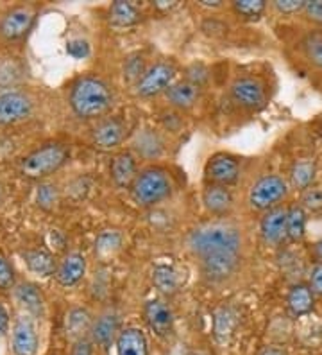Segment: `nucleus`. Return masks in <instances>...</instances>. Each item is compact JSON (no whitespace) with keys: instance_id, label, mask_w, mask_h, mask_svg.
Returning a JSON list of instances; mask_svg holds the SVG:
<instances>
[{"instance_id":"obj_1","label":"nucleus","mask_w":322,"mask_h":355,"mask_svg":"<svg viewBox=\"0 0 322 355\" xmlns=\"http://www.w3.org/2000/svg\"><path fill=\"white\" fill-rule=\"evenodd\" d=\"M113 101L115 96L109 85L95 76H82L70 88V108L81 119L102 117L111 110Z\"/></svg>"},{"instance_id":"obj_2","label":"nucleus","mask_w":322,"mask_h":355,"mask_svg":"<svg viewBox=\"0 0 322 355\" xmlns=\"http://www.w3.org/2000/svg\"><path fill=\"white\" fill-rule=\"evenodd\" d=\"M186 246L195 257L202 259L217 253H240V230L228 223H210L192 230L186 237Z\"/></svg>"},{"instance_id":"obj_3","label":"nucleus","mask_w":322,"mask_h":355,"mask_svg":"<svg viewBox=\"0 0 322 355\" xmlns=\"http://www.w3.org/2000/svg\"><path fill=\"white\" fill-rule=\"evenodd\" d=\"M69 156V149L63 144H43L20 162V174L29 180H43L60 171L66 164Z\"/></svg>"},{"instance_id":"obj_4","label":"nucleus","mask_w":322,"mask_h":355,"mask_svg":"<svg viewBox=\"0 0 322 355\" xmlns=\"http://www.w3.org/2000/svg\"><path fill=\"white\" fill-rule=\"evenodd\" d=\"M172 194V180L167 171L159 167H149V169L138 173L136 180L131 185V196L133 201L140 207H154L161 203Z\"/></svg>"},{"instance_id":"obj_5","label":"nucleus","mask_w":322,"mask_h":355,"mask_svg":"<svg viewBox=\"0 0 322 355\" xmlns=\"http://www.w3.org/2000/svg\"><path fill=\"white\" fill-rule=\"evenodd\" d=\"M288 183L283 176L279 174H265L249 191V205L254 210H263L269 212L272 208L279 207V203L287 198Z\"/></svg>"},{"instance_id":"obj_6","label":"nucleus","mask_w":322,"mask_h":355,"mask_svg":"<svg viewBox=\"0 0 322 355\" xmlns=\"http://www.w3.org/2000/svg\"><path fill=\"white\" fill-rule=\"evenodd\" d=\"M35 112V99L24 90L0 92V128L24 122Z\"/></svg>"},{"instance_id":"obj_7","label":"nucleus","mask_w":322,"mask_h":355,"mask_svg":"<svg viewBox=\"0 0 322 355\" xmlns=\"http://www.w3.org/2000/svg\"><path fill=\"white\" fill-rule=\"evenodd\" d=\"M174 78H176V67L168 61H159L143 72L134 88L140 97H154L167 92L174 85Z\"/></svg>"},{"instance_id":"obj_8","label":"nucleus","mask_w":322,"mask_h":355,"mask_svg":"<svg viewBox=\"0 0 322 355\" xmlns=\"http://www.w3.org/2000/svg\"><path fill=\"white\" fill-rule=\"evenodd\" d=\"M36 13L30 6H17L0 18V38L6 42H17L27 35L35 24Z\"/></svg>"},{"instance_id":"obj_9","label":"nucleus","mask_w":322,"mask_h":355,"mask_svg":"<svg viewBox=\"0 0 322 355\" xmlns=\"http://www.w3.org/2000/svg\"><path fill=\"white\" fill-rule=\"evenodd\" d=\"M238 178H240V164L235 156L226 155V153L211 156L206 167H204V180L210 185L229 187Z\"/></svg>"},{"instance_id":"obj_10","label":"nucleus","mask_w":322,"mask_h":355,"mask_svg":"<svg viewBox=\"0 0 322 355\" xmlns=\"http://www.w3.org/2000/svg\"><path fill=\"white\" fill-rule=\"evenodd\" d=\"M231 99L238 106L247 110H260L267 103V92L263 83L256 78H238L233 81Z\"/></svg>"},{"instance_id":"obj_11","label":"nucleus","mask_w":322,"mask_h":355,"mask_svg":"<svg viewBox=\"0 0 322 355\" xmlns=\"http://www.w3.org/2000/svg\"><path fill=\"white\" fill-rule=\"evenodd\" d=\"M11 348L15 355H35L38 350V332L29 314L18 316L11 334Z\"/></svg>"},{"instance_id":"obj_12","label":"nucleus","mask_w":322,"mask_h":355,"mask_svg":"<svg viewBox=\"0 0 322 355\" xmlns=\"http://www.w3.org/2000/svg\"><path fill=\"white\" fill-rule=\"evenodd\" d=\"M147 325L158 338H168L174 330V314L163 300H150L143 307Z\"/></svg>"},{"instance_id":"obj_13","label":"nucleus","mask_w":322,"mask_h":355,"mask_svg":"<svg viewBox=\"0 0 322 355\" xmlns=\"http://www.w3.org/2000/svg\"><path fill=\"white\" fill-rule=\"evenodd\" d=\"M238 268V255L236 253H217L201 259V271L204 278L210 282H224L235 275Z\"/></svg>"},{"instance_id":"obj_14","label":"nucleus","mask_w":322,"mask_h":355,"mask_svg":"<svg viewBox=\"0 0 322 355\" xmlns=\"http://www.w3.org/2000/svg\"><path fill=\"white\" fill-rule=\"evenodd\" d=\"M124 135L125 126L120 119H106L95 126L91 133V142L100 151H111L116 146H120Z\"/></svg>"},{"instance_id":"obj_15","label":"nucleus","mask_w":322,"mask_h":355,"mask_svg":"<svg viewBox=\"0 0 322 355\" xmlns=\"http://www.w3.org/2000/svg\"><path fill=\"white\" fill-rule=\"evenodd\" d=\"M287 217L288 208L285 207H276L265 212L260 223V234L267 244H279L287 237Z\"/></svg>"},{"instance_id":"obj_16","label":"nucleus","mask_w":322,"mask_h":355,"mask_svg":"<svg viewBox=\"0 0 322 355\" xmlns=\"http://www.w3.org/2000/svg\"><path fill=\"white\" fill-rule=\"evenodd\" d=\"M86 273V259L78 252L64 255L56 268V280L63 287L78 286Z\"/></svg>"},{"instance_id":"obj_17","label":"nucleus","mask_w":322,"mask_h":355,"mask_svg":"<svg viewBox=\"0 0 322 355\" xmlns=\"http://www.w3.org/2000/svg\"><path fill=\"white\" fill-rule=\"evenodd\" d=\"M233 203H235L233 192L228 187L206 183L204 191H202V205L211 216H228L231 212Z\"/></svg>"},{"instance_id":"obj_18","label":"nucleus","mask_w":322,"mask_h":355,"mask_svg":"<svg viewBox=\"0 0 322 355\" xmlns=\"http://www.w3.org/2000/svg\"><path fill=\"white\" fill-rule=\"evenodd\" d=\"M287 307L294 318L310 314L315 307V293L312 287L308 284H296L290 287L287 295Z\"/></svg>"},{"instance_id":"obj_19","label":"nucleus","mask_w":322,"mask_h":355,"mask_svg":"<svg viewBox=\"0 0 322 355\" xmlns=\"http://www.w3.org/2000/svg\"><path fill=\"white\" fill-rule=\"evenodd\" d=\"M118 316H116L113 311L102 312L97 320L93 321L91 325V336H93V341L97 345H100L102 348H107L118 338Z\"/></svg>"},{"instance_id":"obj_20","label":"nucleus","mask_w":322,"mask_h":355,"mask_svg":"<svg viewBox=\"0 0 322 355\" xmlns=\"http://www.w3.org/2000/svg\"><path fill=\"white\" fill-rule=\"evenodd\" d=\"M136 160L131 153L124 151L113 156L111 160V180L116 187H131L136 180Z\"/></svg>"},{"instance_id":"obj_21","label":"nucleus","mask_w":322,"mask_h":355,"mask_svg":"<svg viewBox=\"0 0 322 355\" xmlns=\"http://www.w3.org/2000/svg\"><path fill=\"white\" fill-rule=\"evenodd\" d=\"M116 355H149L145 334L136 327L120 330L116 338Z\"/></svg>"},{"instance_id":"obj_22","label":"nucleus","mask_w":322,"mask_h":355,"mask_svg":"<svg viewBox=\"0 0 322 355\" xmlns=\"http://www.w3.org/2000/svg\"><path fill=\"white\" fill-rule=\"evenodd\" d=\"M201 97V87L193 85V83L186 81H177L174 83L167 90V99L174 108L179 110H190L195 106V103Z\"/></svg>"},{"instance_id":"obj_23","label":"nucleus","mask_w":322,"mask_h":355,"mask_svg":"<svg viewBox=\"0 0 322 355\" xmlns=\"http://www.w3.org/2000/svg\"><path fill=\"white\" fill-rule=\"evenodd\" d=\"M15 298L18 304L26 309L29 316H42L43 312V296L38 287L30 282H21L15 287Z\"/></svg>"},{"instance_id":"obj_24","label":"nucleus","mask_w":322,"mask_h":355,"mask_svg":"<svg viewBox=\"0 0 322 355\" xmlns=\"http://www.w3.org/2000/svg\"><path fill=\"white\" fill-rule=\"evenodd\" d=\"M24 257V262L29 268V271H33L38 277H51V275L56 273V260L45 250H27V252L21 253Z\"/></svg>"},{"instance_id":"obj_25","label":"nucleus","mask_w":322,"mask_h":355,"mask_svg":"<svg viewBox=\"0 0 322 355\" xmlns=\"http://www.w3.org/2000/svg\"><path fill=\"white\" fill-rule=\"evenodd\" d=\"M315 176H317V164L310 158L296 160L290 167V183H292L294 189L301 192L315 185Z\"/></svg>"},{"instance_id":"obj_26","label":"nucleus","mask_w":322,"mask_h":355,"mask_svg":"<svg viewBox=\"0 0 322 355\" xmlns=\"http://www.w3.org/2000/svg\"><path fill=\"white\" fill-rule=\"evenodd\" d=\"M152 284H154V287L159 293L172 296L179 291L181 277L172 266L159 264L156 266L154 271H152Z\"/></svg>"},{"instance_id":"obj_27","label":"nucleus","mask_w":322,"mask_h":355,"mask_svg":"<svg viewBox=\"0 0 322 355\" xmlns=\"http://www.w3.org/2000/svg\"><path fill=\"white\" fill-rule=\"evenodd\" d=\"M91 318L86 309H72L66 314V336L73 343H79L84 339L86 332H91Z\"/></svg>"},{"instance_id":"obj_28","label":"nucleus","mask_w":322,"mask_h":355,"mask_svg":"<svg viewBox=\"0 0 322 355\" xmlns=\"http://www.w3.org/2000/svg\"><path fill=\"white\" fill-rule=\"evenodd\" d=\"M24 67L15 58L0 60V92L15 90L18 83L24 79Z\"/></svg>"},{"instance_id":"obj_29","label":"nucleus","mask_w":322,"mask_h":355,"mask_svg":"<svg viewBox=\"0 0 322 355\" xmlns=\"http://www.w3.org/2000/svg\"><path fill=\"white\" fill-rule=\"evenodd\" d=\"M233 330H235V312L228 307H222L215 312L213 320V336L215 341L219 345H228L229 338H231Z\"/></svg>"},{"instance_id":"obj_30","label":"nucleus","mask_w":322,"mask_h":355,"mask_svg":"<svg viewBox=\"0 0 322 355\" xmlns=\"http://www.w3.org/2000/svg\"><path fill=\"white\" fill-rule=\"evenodd\" d=\"M109 20L118 27H129L140 20V11L131 2H124V0H116L109 8Z\"/></svg>"},{"instance_id":"obj_31","label":"nucleus","mask_w":322,"mask_h":355,"mask_svg":"<svg viewBox=\"0 0 322 355\" xmlns=\"http://www.w3.org/2000/svg\"><path fill=\"white\" fill-rule=\"evenodd\" d=\"M306 235V210L301 205H292L288 208L287 237L292 243H301Z\"/></svg>"},{"instance_id":"obj_32","label":"nucleus","mask_w":322,"mask_h":355,"mask_svg":"<svg viewBox=\"0 0 322 355\" xmlns=\"http://www.w3.org/2000/svg\"><path fill=\"white\" fill-rule=\"evenodd\" d=\"M303 54L314 67L322 70V33H310L303 40Z\"/></svg>"},{"instance_id":"obj_33","label":"nucleus","mask_w":322,"mask_h":355,"mask_svg":"<svg viewBox=\"0 0 322 355\" xmlns=\"http://www.w3.org/2000/svg\"><path fill=\"white\" fill-rule=\"evenodd\" d=\"M134 148L142 156H147V158H152V156H158L163 149V144L159 140L158 135L154 131H143L136 137V142H134Z\"/></svg>"},{"instance_id":"obj_34","label":"nucleus","mask_w":322,"mask_h":355,"mask_svg":"<svg viewBox=\"0 0 322 355\" xmlns=\"http://www.w3.org/2000/svg\"><path fill=\"white\" fill-rule=\"evenodd\" d=\"M265 8L267 4L263 0H236V2H233L235 13L244 20H249V22L260 20L262 15L265 13Z\"/></svg>"},{"instance_id":"obj_35","label":"nucleus","mask_w":322,"mask_h":355,"mask_svg":"<svg viewBox=\"0 0 322 355\" xmlns=\"http://www.w3.org/2000/svg\"><path fill=\"white\" fill-rule=\"evenodd\" d=\"M122 246V235L116 230H104L100 232L97 241H95V250L99 255H111Z\"/></svg>"},{"instance_id":"obj_36","label":"nucleus","mask_w":322,"mask_h":355,"mask_svg":"<svg viewBox=\"0 0 322 355\" xmlns=\"http://www.w3.org/2000/svg\"><path fill=\"white\" fill-rule=\"evenodd\" d=\"M301 207L306 212H321L322 210V185H312L301 194Z\"/></svg>"},{"instance_id":"obj_37","label":"nucleus","mask_w":322,"mask_h":355,"mask_svg":"<svg viewBox=\"0 0 322 355\" xmlns=\"http://www.w3.org/2000/svg\"><path fill=\"white\" fill-rule=\"evenodd\" d=\"M36 201L42 208L48 210V208L54 207V203L57 201V191L56 187L51 185V183H42L38 187V192H36Z\"/></svg>"},{"instance_id":"obj_38","label":"nucleus","mask_w":322,"mask_h":355,"mask_svg":"<svg viewBox=\"0 0 322 355\" xmlns=\"http://www.w3.org/2000/svg\"><path fill=\"white\" fill-rule=\"evenodd\" d=\"M15 286V269L4 255H0V289H11Z\"/></svg>"},{"instance_id":"obj_39","label":"nucleus","mask_w":322,"mask_h":355,"mask_svg":"<svg viewBox=\"0 0 322 355\" xmlns=\"http://www.w3.org/2000/svg\"><path fill=\"white\" fill-rule=\"evenodd\" d=\"M306 0H276L274 9L279 15H296L305 11Z\"/></svg>"},{"instance_id":"obj_40","label":"nucleus","mask_w":322,"mask_h":355,"mask_svg":"<svg viewBox=\"0 0 322 355\" xmlns=\"http://www.w3.org/2000/svg\"><path fill=\"white\" fill-rule=\"evenodd\" d=\"M186 81L193 83V85H197V87H202V85L208 81L206 67L201 65V63H193V65H190L188 70H186Z\"/></svg>"},{"instance_id":"obj_41","label":"nucleus","mask_w":322,"mask_h":355,"mask_svg":"<svg viewBox=\"0 0 322 355\" xmlns=\"http://www.w3.org/2000/svg\"><path fill=\"white\" fill-rule=\"evenodd\" d=\"M303 13L306 15L310 22L322 27V0H306L305 11Z\"/></svg>"},{"instance_id":"obj_42","label":"nucleus","mask_w":322,"mask_h":355,"mask_svg":"<svg viewBox=\"0 0 322 355\" xmlns=\"http://www.w3.org/2000/svg\"><path fill=\"white\" fill-rule=\"evenodd\" d=\"M66 52L75 60H82L90 54V45L84 40H72L66 44Z\"/></svg>"},{"instance_id":"obj_43","label":"nucleus","mask_w":322,"mask_h":355,"mask_svg":"<svg viewBox=\"0 0 322 355\" xmlns=\"http://www.w3.org/2000/svg\"><path fill=\"white\" fill-rule=\"evenodd\" d=\"M310 287L314 291L315 295L322 296V262H317V264L312 268L310 271Z\"/></svg>"},{"instance_id":"obj_44","label":"nucleus","mask_w":322,"mask_h":355,"mask_svg":"<svg viewBox=\"0 0 322 355\" xmlns=\"http://www.w3.org/2000/svg\"><path fill=\"white\" fill-rule=\"evenodd\" d=\"M142 60V58H140ZM138 60V58H129L127 61H125V74H127V78L131 79H140L142 78V74L145 72V70L142 69V61Z\"/></svg>"},{"instance_id":"obj_45","label":"nucleus","mask_w":322,"mask_h":355,"mask_svg":"<svg viewBox=\"0 0 322 355\" xmlns=\"http://www.w3.org/2000/svg\"><path fill=\"white\" fill-rule=\"evenodd\" d=\"M9 329V312L4 305L0 304V338H4Z\"/></svg>"},{"instance_id":"obj_46","label":"nucleus","mask_w":322,"mask_h":355,"mask_svg":"<svg viewBox=\"0 0 322 355\" xmlns=\"http://www.w3.org/2000/svg\"><path fill=\"white\" fill-rule=\"evenodd\" d=\"M72 355H91V345L88 341H79L75 343V347H73Z\"/></svg>"},{"instance_id":"obj_47","label":"nucleus","mask_w":322,"mask_h":355,"mask_svg":"<svg viewBox=\"0 0 322 355\" xmlns=\"http://www.w3.org/2000/svg\"><path fill=\"white\" fill-rule=\"evenodd\" d=\"M156 9H159V11H170V9H174L177 6V2H174V0H170V2H167V0H156L154 4Z\"/></svg>"},{"instance_id":"obj_48","label":"nucleus","mask_w":322,"mask_h":355,"mask_svg":"<svg viewBox=\"0 0 322 355\" xmlns=\"http://www.w3.org/2000/svg\"><path fill=\"white\" fill-rule=\"evenodd\" d=\"M258 355H287V354L278 347H265Z\"/></svg>"},{"instance_id":"obj_49","label":"nucleus","mask_w":322,"mask_h":355,"mask_svg":"<svg viewBox=\"0 0 322 355\" xmlns=\"http://www.w3.org/2000/svg\"><path fill=\"white\" fill-rule=\"evenodd\" d=\"M312 253H314V257L317 259V262H322V239L314 244V248H312Z\"/></svg>"},{"instance_id":"obj_50","label":"nucleus","mask_w":322,"mask_h":355,"mask_svg":"<svg viewBox=\"0 0 322 355\" xmlns=\"http://www.w3.org/2000/svg\"><path fill=\"white\" fill-rule=\"evenodd\" d=\"M199 4H201L202 8L215 9V8H220V6H222V2H220V0H201Z\"/></svg>"},{"instance_id":"obj_51","label":"nucleus","mask_w":322,"mask_h":355,"mask_svg":"<svg viewBox=\"0 0 322 355\" xmlns=\"http://www.w3.org/2000/svg\"><path fill=\"white\" fill-rule=\"evenodd\" d=\"M2 198H4V192H2V187H0V203H2Z\"/></svg>"},{"instance_id":"obj_52","label":"nucleus","mask_w":322,"mask_h":355,"mask_svg":"<svg viewBox=\"0 0 322 355\" xmlns=\"http://www.w3.org/2000/svg\"><path fill=\"white\" fill-rule=\"evenodd\" d=\"M193 355H201V354H193Z\"/></svg>"}]
</instances>
